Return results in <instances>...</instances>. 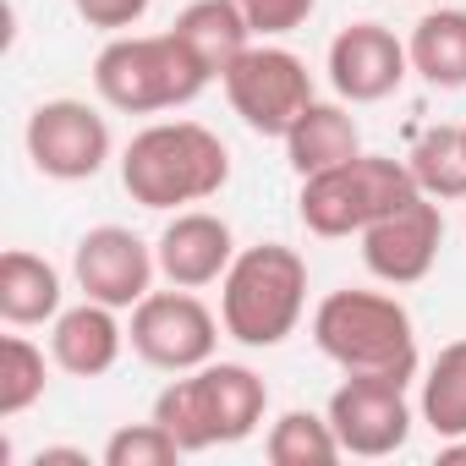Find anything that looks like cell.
<instances>
[{
	"mask_svg": "<svg viewBox=\"0 0 466 466\" xmlns=\"http://www.w3.org/2000/svg\"><path fill=\"white\" fill-rule=\"evenodd\" d=\"M214 72L165 28V34H110L94 56V94L121 116H159L192 105Z\"/></svg>",
	"mask_w": 466,
	"mask_h": 466,
	"instance_id": "277c9868",
	"label": "cell"
},
{
	"mask_svg": "<svg viewBox=\"0 0 466 466\" xmlns=\"http://www.w3.org/2000/svg\"><path fill=\"white\" fill-rule=\"evenodd\" d=\"M324 66H329V83L346 105H379L406 83L411 56L384 23H351L329 39Z\"/></svg>",
	"mask_w": 466,
	"mask_h": 466,
	"instance_id": "4fadbf2b",
	"label": "cell"
},
{
	"mask_svg": "<svg viewBox=\"0 0 466 466\" xmlns=\"http://www.w3.org/2000/svg\"><path fill=\"white\" fill-rule=\"evenodd\" d=\"M148 6L154 0H72V12L99 34H132L148 17Z\"/></svg>",
	"mask_w": 466,
	"mask_h": 466,
	"instance_id": "484cf974",
	"label": "cell"
},
{
	"mask_svg": "<svg viewBox=\"0 0 466 466\" xmlns=\"http://www.w3.org/2000/svg\"><path fill=\"white\" fill-rule=\"evenodd\" d=\"M34 466H88V455L83 450H66V444H50V450L34 455Z\"/></svg>",
	"mask_w": 466,
	"mask_h": 466,
	"instance_id": "4316f807",
	"label": "cell"
},
{
	"mask_svg": "<svg viewBox=\"0 0 466 466\" xmlns=\"http://www.w3.org/2000/svg\"><path fill=\"white\" fill-rule=\"evenodd\" d=\"M230 181V148L203 121H154L121 154V187L143 208L208 203Z\"/></svg>",
	"mask_w": 466,
	"mask_h": 466,
	"instance_id": "7a4b0ae2",
	"label": "cell"
},
{
	"mask_svg": "<svg viewBox=\"0 0 466 466\" xmlns=\"http://www.w3.org/2000/svg\"><path fill=\"white\" fill-rule=\"evenodd\" d=\"M219 319L181 286L170 291H148L137 308H132V324H127V340L132 351L159 368V373H192L203 362H214V346H219Z\"/></svg>",
	"mask_w": 466,
	"mask_h": 466,
	"instance_id": "ba28073f",
	"label": "cell"
},
{
	"mask_svg": "<svg viewBox=\"0 0 466 466\" xmlns=\"http://www.w3.org/2000/svg\"><path fill=\"white\" fill-rule=\"evenodd\" d=\"M313 346L340 373L373 379H417V324L384 291H329L313 308Z\"/></svg>",
	"mask_w": 466,
	"mask_h": 466,
	"instance_id": "5b68a950",
	"label": "cell"
},
{
	"mask_svg": "<svg viewBox=\"0 0 466 466\" xmlns=\"http://www.w3.org/2000/svg\"><path fill=\"white\" fill-rule=\"evenodd\" d=\"M61 313V269L28 248L0 253V319L12 329H34V324H56Z\"/></svg>",
	"mask_w": 466,
	"mask_h": 466,
	"instance_id": "e0dca14e",
	"label": "cell"
},
{
	"mask_svg": "<svg viewBox=\"0 0 466 466\" xmlns=\"http://www.w3.org/2000/svg\"><path fill=\"white\" fill-rule=\"evenodd\" d=\"M154 275H159V258L154 248L127 225H94L77 237L72 248V280L88 302H105V308H137L148 291H154Z\"/></svg>",
	"mask_w": 466,
	"mask_h": 466,
	"instance_id": "8fae6325",
	"label": "cell"
},
{
	"mask_svg": "<svg viewBox=\"0 0 466 466\" xmlns=\"http://www.w3.org/2000/svg\"><path fill=\"white\" fill-rule=\"evenodd\" d=\"M406 170L422 198L433 203H461L466 198V132L461 127H422L411 137Z\"/></svg>",
	"mask_w": 466,
	"mask_h": 466,
	"instance_id": "ffe728a7",
	"label": "cell"
},
{
	"mask_svg": "<svg viewBox=\"0 0 466 466\" xmlns=\"http://www.w3.org/2000/svg\"><path fill=\"white\" fill-rule=\"evenodd\" d=\"M308 308V264L286 242L242 248L219 280V324L248 351H275L297 335Z\"/></svg>",
	"mask_w": 466,
	"mask_h": 466,
	"instance_id": "3957f363",
	"label": "cell"
},
{
	"mask_svg": "<svg viewBox=\"0 0 466 466\" xmlns=\"http://www.w3.org/2000/svg\"><path fill=\"white\" fill-rule=\"evenodd\" d=\"M417 198V181L406 170V159H390V154H357L335 170H319V176H302V192H297V219L313 230V237L335 242V237H362L373 219H384L390 208L411 203Z\"/></svg>",
	"mask_w": 466,
	"mask_h": 466,
	"instance_id": "8992f818",
	"label": "cell"
},
{
	"mask_svg": "<svg viewBox=\"0 0 466 466\" xmlns=\"http://www.w3.org/2000/svg\"><path fill=\"white\" fill-rule=\"evenodd\" d=\"M237 6H242L253 39H286L319 12V0H237Z\"/></svg>",
	"mask_w": 466,
	"mask_h": 466,
	"instance_id": "d4e9b609",
	"label": "cell"
},
{
	"mask_svg": "<svg viewBox=\"0 0 466 466\" xmlns=\"http://www.w3.org/2000/svg\"><path fill=\"white\" fill-rule=\"evenodd\" d=\"M264 411L269 384L248 362H203L192 373H176L154 395V422H165L187 455L253 439L264 428Z\"/></svg>",
	"mask_w": 466,
	"mask_h": 466,
	"instance_id": "6da1fadb",
	"label": "cell"
},
{
	"mask_svg": "<svg viewBox=\"0 0 466 466\" xmlns=\"http://www.w3.org/2000/svg\"><path fill=\"white\" fill-rule=\"evenodd\" d=\"M237 237L230 225L208 208H176V219L159 230L154 242V258H159V275L181 291H203L214 280H225V269L237 264Z\"/></svg>",
	"mask_w": 466,
	"mask_h": 466,
	"instance_id": "5bb4252c",
	"label": "cell"
},
{
	"mask_svg": "<svg viewBox=\"0 0 466 466\" xmlns=\"http://www.w3.org/2000/svg\"><path fill=\"white\" fill-rule=\"evenodd\" d=\"M406 56H411V72L428 88H444V94L466 88V12H455V6L428 12L411 28Z\"/></svg>",
	"mask_w": 466,
	"mask_h": 466,
	"instance_id": "d6986e66",
	"label": "cell"
},
{
	"mask_svg": "<svg viewBox=\"0 0 466 466\" xmlns=\"http://www.w3.org/2000/svg\"><path fill=\"white\" fill-rule=\"evenodd\" d=\"M264 455H269L275 466H329V461H340L346 450H340V439H335L329 411L319 417V411L291 406V411H280V417L269 422Z\"/></svg>",
	"mask_w": 466,
	"mask_h": 466,
	"instance_id": "7402d4cb",
	"label": "cell"
},
{
	"mask_svg": "<svg viewBox=\"0 0 466 466\" xmlns=\"http://www.w3.org/2000/svg\"><path fill=\"white\" fill-rule=\"evenodd\" d=\"M187 450L176 444V433L165 422H127L105 439V466H176Z\"/></svg>",
	"mask_w": 466,
	"mask_h": 466,
	"instance_id": "cb8c5ba5",
	"label": "cell"
},
{
	"mask_svg": "<svg viewBox=\"0 0 466 466\" xmlns=\"http://www.w3.org/2000/svg\"><path fill=\"white\" fill-rule=\"evenodd\" d=\"M23 148L45 181H94L110 165V121L88 99H45L23 127Z\"/></svg>",
	"mask_w": 466,
	"mask_h": 466,
	"instance_id": "9c48e42d",
	"label": "cell"
},
{
	"mask_svg": "<svg viewBox=\"0 0 466 466\" xmlns=\"http://www.w3.org/2000/svg\"><path fill=\"white\" fill-rule=\"evenodd\" d=\"M170 34H176L214 77H225V66L253 45V28H248V17H242L237 0H192V6H181V17L170 23Z\"/></svg>",
	"mask_w": 466,
	"mask_h": 466,
	"instance_id": "ac0fdd59",
	"label": "cell"
},
{
	"mask_svg": "<svg viewBox=\"0 0 466 466\" xmlns=\"http://www.w3.org/2000/svg\"><path fill=\"white\" fill-rule=\"evenodd\" d=\"M461 132H466V127H461Z\"/></svg>",
	"mask_w": 466,
	"mask_h": 466,
	"instance_id": "83f0119b",
	"label": "cell"
},
{
	"mask_svg": "<svg viewBox=\"0 0 466 466\" xmlns=\"http://www.w3.org/2000/svg\"><path fill=\"white\" fill-rule=\"evenodd\" d=\"M329 422L346 455L362 461H384L411 439V400L400 379H373V373H346L340 390L329 395Z\"/></svg>",
	"mask_w": 466,
	"mask_h": 466,
	"instance_id": "30bf717a",
	"label": "cell"
},
{
	"mask_svg": "<svg viewBox=\"0 0 466 466\" xmlns=\"http://www.w3.org/2000/svg\"><path fill=\"white\" fill-rule=\"evenodd\" d=\"M439 248H444V214L422 192L362 230V264L384 286H417V280H428L433 264H439Z\"/></svg>",
	"mask_w": 466,
	"mask_h": 466,
	"instance_id": "7c38bea8",
	"label": "cell"
},
{
	"mask_svg": "<svg viewBox=\"0 0 466 466\" xmlns=\"http://www.w3.org/2000/svg\"><path fill=\"white\" fill-rule=\"evenodd\" d=\"M127 346H132V340H127L116 308L88 302V297H83L77 308H61L56 324H50V357H56V368L72 373V379H105V373L121 362Z\"/></svg>",
	"mask_w": 466,
	"mask_h": 466,
	"instance_id": "9a60e30c",
	"label": "cell"
},
{
	"mask_svg": "<svg viewBox=\"0 0 466 466\" xmlns=\"http://www.w3.org/2000/svg\"><path fill=\"white\" fill-rule=\"evenodd\" d=\"M219 83H225L230 110H237L242 127L258 132V137H286L297 127V116L319 99L313 77H308V61L280 50V45H269V39L248 45L237 61L225 66Z\"/></svg>",
	"mask_w": 466,
	"mask_h": 466,
	"instance_id": "52a82bcc",
	"label": "cell"
},
{
	"mask_svg": "<svg viewBox=\"0 0 466 466\" xmlns=\"http://www.w3.org/2000/svg\"><path fill=\"white\" fill-rule=\"evenodd\" d=\"M280 143H286V159H291L297 176H319V170H335V165H346V159L362 154V127L351 121L346 105L313 99Z\"/></svg>",
	"mask_w": 466,
	"mask_h": 466,
	"instance_id": "2e32d148",
	"label": "cell"
},
{
	"mask_svg": "<svg viewBox=\"0 0 466 466\" xmlns=\"http://www.w3.org/2000/svg\"><path fill=\"white\" fill-rule=\"evenodd\" d=\"M417 417L439 439H466V340L439 346V357L428 362L422 395H417Z\"/></svg>",
	"mask_w": 466,
	"mask_h": 466,
	"instance_id": "44dd1931",
	"label": "cell"
},
{
	"mask_svg": "<svg viewBox=\"0 0 466 466\" xmlns=\"http://www.w3.org/2000/svg\"><path fill=\"white\" fill-rule=\"evenodd\" d=\"M50 362H45V351L28 335H6V340H0V417H23L28 406L45 400Z\"/></svg>",
	"mask_w": 466,
	"mask_h": 466,
	"instance_id": "603a6c76",
	"label": "cell"
}]
</instances>
